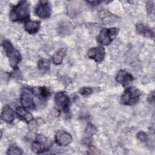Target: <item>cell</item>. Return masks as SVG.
<instances>
[{"label":"cell","instance_id":"obj_1","mask_svg":"<svg viewBox=\"0 0 155 155\" xmlns=\"http://www.w3.org/2000/svg\"><path fill=\"white\" fill-rule=\"evenodd\" d=\"M30 18V5L26 1H21L13 6L9 13V18L13 22H26Z\"/></svg>","mask_w":155,"mask_h":155},{"label":"cell","instance_id":"obj_2","mask_svg":"<svg viewBox=\"0 0 155 155\" xmlns=\"http://www.w3.org/2000/svg\"><path fill=\"white\" fill-rule=\"evenodd\" d=\"M2 47L5 52L10 66L13 68H17L18 65L22 60V56L20 52L16 49L12 44L8 40H4L2 42Z\"/></svg>","mask_w":155,"mask_h":155},{"label":"cell","instance_id":"obj_3","mask_svg":"<svg viewBox=\"0 0 155 155\" xmlns=\"http://www.w3.org/2000/svg\"><path fill=\"white\" fill-rule=\"evenodd\" d=\"M141 96L140 91L136 87H127L120 97V102L125 105H133L137 103Z\"/></svg>","mask_w":155,"mask_h":155},{"label":"cell","instance_id":"obj_4","mask_svg":"<svg viewBox=\"0 0 155 155\" xmlns=\"http://www.w3.org/2000/svg\"><path fill=\"white\" fill-rule=\"evenodd\" d=\"M119 31V29L116 27L104 28L101 30L97 41L103 45H108L116 38Z\"/></svg>","mask_w":155,"mask_h":155},{"label":"cell","instance_id":"obj_5","mask_svg":"<svg viewBox=\"0 0 155 155\" xmlns=\"http://www.w3.org/2000/svg\"><path fill=\"white\" fill-rule=\"evenodd\" d=\"M47 142L48 139L45 136L41 134H38L31 145L32 151L36 154H42L48 151L50 145Z\"/></svg>","mask_w":155,"mask_h":155},{"label":"cell","instance_id":"obj_6","mask_svg":"<svg viewBox=\"0 0 155 155\" xmlns=\"http://www.w3.org/2000/svg\"><path fill=\"white\" fill-rule=\"evenodd\" d=\"M55 105L57 110L68 113L70 109V99L65 91H59L54 96Z\"/></svg>","mask_w":155,"mask_h":155},{"label":"cell","instance_id":"obj_7","mask_svg":"<svg viewBox=\"0 0 155 155\" xmlns=\"http://www.w3.org/2000/svg\"><path fill=\"white\" fill-rule=\"evenodd\" d=\"M35 15L40 18L47 19L51 16V7L47 1H41L35 10Z\"/></svg>","mask_w":155,"mask_h":155},{"label":"cell","instance_id":"obj_8","mask_svg":"<svg viewBox=\"0 0 155 155\" xmlns=\"http://www.w3.org/2000/svg\"><path fill=\"white\" fill-rule=\"evenodd\" d=\"M20 101L22 106L27 109H35V103L33 99V94L30 90H24L22 91L20 97Z\"/></svg>","mask_w":155,"mask_h":155},{"label":"cell","instance_id":"obj_9","mask_svg":"<svg viewBox=\"0 0 155 155\" xmlns=\"http://www.w3.org/2000/svg\"><path fill=\"white\" fill-rule=\"evenodd\" d=\"M89 58L93 59L96 62L99 63L103 61L105 56V51L102 46H98L91 48L87 52Z\"/></svg>","mask_w":155,"mask_h":155},{"label":"cell","instance_id":"obj_10","mask_svg":"<svg viewBox=\"0 0 155 155\" xmlns=\"http://www.w3.org/2000/svg\"><path fill=\"white\" fill-rule=\"evenodd\" d=\"M55 142L59 146H67L73 140L71 135L62 130H58L55 134Z\"/></svg>","mask_w":155,"mask_h":155},{"label":"cell","instance_id":"obj_11","mask_svg":"<svg viewBox=\"0 0 155 155\" xmlns=\"http://www.w3.org/2000/svg\"><path fill=\"white\" fill-rule=\"evenodd\" d=\"M133 76L125 70H120L116 76V81L122 84L124 87H127L133 81Z\"/></svg>","mask_w":155,"mask_h":155},{"label":"cell","instance_id":"obj_12","mask_svg":"<svg viewBox=\"0 0 155 155\" xmlns=\"http://www.w3.org/2000/svg\"><path fill=\"white\" fill-rule=\"evenodd\" d=\"M30 90L34 96L40 99H47L51 95V92L49 88L46 87H36Z\"/></svg>","mask_w":155,"mask_h":155},{"label":"cell","instance_id":"obj_13","mask_svg":"<svg viewBox=\"0 0 155 155\" xmlns=\"http://www.w3.org/2000/svg\"><path fill=\"white\" fill-rule=\"evenodd\" d=\"M1 118L3 121L11 124L15 119V112L10 106L6 105L2 110Z\"/></svg>","mask_w":155,"mask_h":155},{"label":"cell","instance_id":"obj_14","mask_svg":"<svg viewBox=\"0 0 155 155\" xmlns=\"http://www.w3.org/2000/svg\"><path fill=\"white\" fill-rule=\"evenodd\" d=\"M136 30L137 33H139L140 35H142L144 37L148 38H154V32L153 30L150 27L143 24H137L136 25Z\"/></svg>","mask_w":155,"mask_h":155},{"label":"cell","instance_id":"obj_15","mask_svg":"<svg viewBox=\"0 0 155 155\" xmlns=\"http://www.w3.org/2000/svg\"><path fill=\"white\" fill-rule=\"evenodd\" d=\"M40 28V22L38 21H26L24 24V28L29 34L36 33Z\"/></svg>","mask_w":155,"mask_h":155},{"label":"cell","instance_id":"obj_16","mask_svg":"<svg viewBox=\"0 0 155 155\" xmlns=\"http://www.w3.org/2000/svg\"><path fill=\"white\" fill-rule=\"evenodd\" d=\"M16 113L20 119L27 123L33 120L32 114L23 107H17L16 108Z\"/></svg>","mask_w":155,"mask_h":155},{"label":"cell","instance_id":"obj_17","mask_svg":"<svg viewBox=\"0 0 155 155\" xmlns=\"http://www.w3.org/2000/svg\"><path fill=\"white\" fill-rule=\"evenodd\" d=\"M67 50L65 48H61L51 57V61L55 65H59L62 62L63 59L66 54Z\"/></svg>","mask_w":155,"mask_h":155},{"label":"cell","instance_id":"obj_18","mask_svg":"<svg viewBox=\"0 0 155 155\" xmlns=\"http://www.w3.org/2000/svg\"><path fill=\"white\" fill-rule=\"evenodd\" d=\"M72 28L71 27V25L68 22H62L59 24L58 27V32L60 35H67L70 33V30Z\"/></svg>","mask_w":155,"mask_h":155},{"label":"cell","instance_id":"obj_19","mask_svg":"<svg viewBox=\"0 0 155 155\" xmlns=\"http://www.w3.org/2000/svg\"><path fill=\"white\" fill-rule=\"evenodd\" d=\"M38 68L42 71H47L50 67V61L47 59L42 58L39 60L38 62Z\"/></svg>","mask_w":155,"mask_h":155},{"label":"cell","instance_id":"obj_20","mask_svg":"<svg viewBox=\"0 0 155 155\" xmlns=\"http://www.w3.org/2000/svg\"><path fill=\"white\" fill-rule=\"evenodd\" d=\"M22 154L23 151L22 149L16 145L10 146L7 151V154L8 155H21Z\"/></svg>","mask_w":155,"mask_h":155},{"label":"cell","instance_id":"obj_21","mask_svg":"<svg viewBox=\"0 0 155 155\" xmlns=\"http://www.w3.org/2000/svg\"><path fill=\"white\" fill-rule=\"evenodd\" d=\"M96 131V128L93 125H92L91 124H88L85 129V133L90 137L95 134Z\"/></svg>","mask_w":155,"mask_h":155},{"label":"cell","instance_id":"obj_22","mask_svg":"<svg viewBox=\"0 0 155 155\" xmlns=\"http://www.w3.org/2000/svg\"><path fill=\"white\" fill-rule=\"evenodd\" d=\"M136 136H137V138L139 140H140L141 142H146L148 140V134L146 133H145L144 131H139L137 133Z\"/></svg>","mask_w":155,"mask_h":155},{"label":"cell","instance_id":"obj_23","mask_svg":"<svg viewBox=\"0 0 155 155\" xmlns=\"http://www.w3.org/2000/svg\"><path fill=\"white\" fill-rule=\"evenodd\" d=\"M92 92H93L92 89L90 87H82L79 90L80 94L84 96H87L91 94L92 93Z\"/></svg>","mask_w":155,"mask_h":155},{"label":"cell","instance_id":"obj_24","mask_svg":"<svg viewBox=\"0 0 155 155\" xmlns=\"http://www.w3.org/2000/svg\"><path fill=\"white\" fill-rule=\"evenodd\" d=\"M87 153L88 154H99L100 153L98 151V150L93 145H90L88 147V150Z\"/></svg>","mask_w":155,"mask_h":155},{"label":"cell","instance_id":"obj_25","mask_svg":"<svg viewBox=\"0 0 155 155\" xmlns=\"http://www.w3.org/2000/svg\"><path fill=\"white\" fill-rule=\"evenodd\" d=\"M147 12L149 15L151 14L152 12H153L154 10V5H153V2H148L147 4Z\"/></svg>","mask_w":155,"mask_h":155},{"label":"cell","instance_id":"obj_26","mask_svg":"<svg viewBox=\"0 0 155 155\" xmlns=\"http://www.w3.org/2000/svg\"><path fill=\"white\" fill-rule=\"evenodd\" d=\"M147 100L150 104H154V92H151L149 95L148 96Z\"/></svg>","mask_w":155,"mask_h":155},{"label":"cell","instance_id":"obj_27","mask_svg":"<svg viewBox=\"0 0 155 155\" xmlns=\"http://www.w3.org/2000/svg\"><path fill=\"white\" fill-rule=\"evenodd\" d=\"M87 3H89L91 5H93V6H96V5H97L98 4H99L101 1H87Z\"/></svg>","mask_w":155,"mask_h":155}]
</instances>
